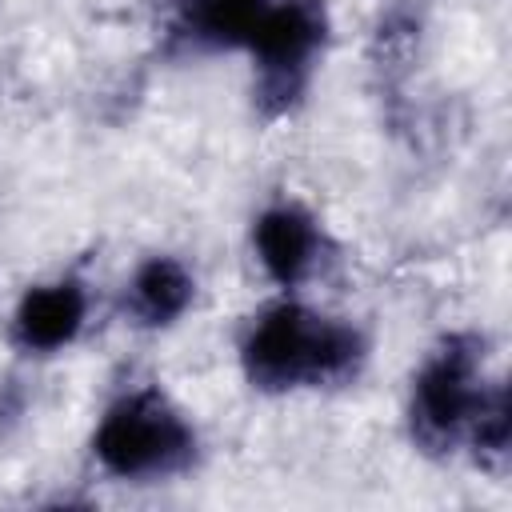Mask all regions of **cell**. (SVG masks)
Returning a JSON list of instances; mask_svg holds the SVG:
<instances>
[{
  "label": "cell",
  "mask_w": 512,
  "mask_h": 512,
  "mask_svg": "<svg viewBox=\"0 0 512 512\" xmlns=\"http://www.w3.org/2000/svg\"><path fill=\"white\" fill-rule=\"evenodd\" d=\"M464 444L472 452V460L484 472H504L508 464V444H512V412H508V388L500 380H492L480 396V408L464 432Z\"/></svg>",
  "instance_id": "9c48e42d"
},
{
  "label": "cell",
  "mask_w": 512,
  "mask_h": 512,
  "mask_svg": "<svg viewBox=\"0 0 512 512\" xmlns=\"http://www.w3.org/2000/svg\"><path fill=\"white\" fill-rule=\"evenodd\" d=\"M272 0H180L176 36L200 52L244 48Z\"/></svg>",
  "instance_id": "ba28073f"
},
{
  "label": "cell",
  "mask_w": 512,
  "mask_h": 512,
  "mask_svg": "<svg viewBox=\"0 0 512 512\" xmlns=\"http://www.w3.org/2000/svg\"><path fill=\"white\" fill-rule=\"evenodd\" d=\"M368 340L356 324L312 312L300 300L260 308L240 340V368L256 392L340 388L360 376Z\"/></svg>",
  "instance_id": "6da1fadb"
},
{
  "label": "cell",
  "mask_w": 512,
  "mask_h": 512,
  "mask_svg": "<svg viewBox=\"0 0 512 512\" xmlns=\"http://www.w3.org/2000/svg\"><path fill=\"white\" fill-rule=\"evenodd\" d=\"M92 456L116 480H168L192 468L196 428L160 388H132L104 408Z\"/></svg>",
  "instance_id": "7a4b0ae2"
},
{
  "label": "cell",
  "mask_w": 512,
  "mask_h": 512,
  "mask_svg": "<svg viewBox=\"0 0 512 512\" xmlns=\"http://www.w3.org/2000/svg\"><path fill=\"white\" fill-rule=\"evenodd\" d=\"M196 296L192 272L176 256H148L124 284V312L140 328H172Z\"/></svg>",
  "instance_id": "52a82bcc"
},
{
  "label": "cell",
  "mask_w": 512,
  "mask_h": 512,
  "mask_svg": "<svg viewBox=\"0 0 512 512\" xmlns=\"http://www.w3.org/2000/svg\"><path fill=\"white\" fill-rule=\"evenodd\" d=\"M328 44V12L320 0H272L248 36L252 56V100L264 120L292 112L316 72Z\"/></svg>",
  "instance_id": "277c9868"
},
{
  "label": "cell",
  "mask_w": 512,
  "mask_h": 512,
  "mask_svg": "<svg viewBox=\"0 0 512 512\" xmlns=\"http://www.w3.org/2000/svg\"><path fill=\"white\" fill-rule=\"evenodd\" d=\"M484 340L472 332L444 336L412 376L408 432L428 456H448L464 444V432L484 396Z\"/></svg>",
  "instance_id": "3957f363"
},
{
  "label": "cell",
  "mask_w": 512,
  "mask_h": 512,
  "mask_svg": "<svg viewBox=\"0 0 512 512\" xmlns=\"http://www.w3.org/2000/svg\"><path fill=\"white\" fill-rule=\"evenodd\" d=\"M84 316H88V292L76 276L36 284L20 296L12 312V344L32 356H52L80 336Z\"/></svg>",
  "instance_id": "8992f818"
},
{
  "label": "cell",
  "mask_w": 512,
  "mask_h": 512,
  "mask_svg": "<svg viewBox=\"0 0 512 512\" xmlns=\"http://www.w3.org/2000/svg\"><path fill=\"white\" fill-rule=\"evenodd\" d=\"M252 252L260 260V268L268 272V280H276L280 288H296L308 276H316V268L324 264L328 240L308 208L284 200V204H268L256 216Z\"/></svg>",
  "instance_id": "5b68a950"
}]
</instances>
